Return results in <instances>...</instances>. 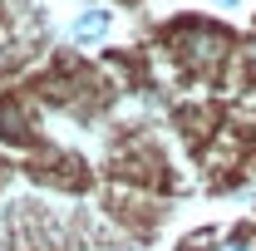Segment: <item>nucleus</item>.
<instances>
[{
    "mask_svg": "<svg viewBox=\"0 0 256 251\" xmlns=\"http://www.w3.org/2000/svg\"><path fill=\"white\" fill-rule=\"evenodd\" d=\"M246 64L256 69V30H252V40H246Z\"/></svg>",
    "mask_w": 256,
    "mask_h": 251,
    "instance_id": "nucleus-4",
    "label": "nucleus"
},
{
    "mask_svg": "<svg viewBox=\"0 0 256 251\" xmlns=\"http://www.w3.org/2000/svg\"><path fill=\"white\" fill-rule=\"evenodd\" d=\"M232 50H236V40H232L226 25H212V20H182V25H172V54L192 74H217L232 60Z\"/></svg>",
    "mask_w": 256,
    "mask_h": 251,
    "instance_id": "nucleus-1",
    "label": "nucleus"
},
{
    "mask_svg": "<svg viewBox=\"0 0 256 251\" xmlns=\"http://www.w3.org/2000/svg\"><path fill=\"white\" fill-rule=\"evenodd\" d=\"M212 5H217V10H242L246 0H212Z\"/></svg>",
    "mask_w": 256,
    "mask_h": 251,
    "instance_id": "nucleus-5",
    "label": "nucleus"
},
{
    "mask_svg": "<svg viewBox=\"0 0 256 251\" xmlns=\"http://www.w3.org/2000/svg\"><path fill=\"white\" fill-rule=\"evenodd\" d=\"M202 251H256V232H232V236H217Z\"/></svg>",
    "mask_w": 256,
    "mask_h": 251,
    "instance_id": "nucleus-3",
    "label": "nucleus"
},
{
    "mask_svg": "<svg viewBox=\"0 0 256 251\" xmlns=\"http://www.w3.org/2000/svg\"><path fill=\"white\" fill-rule=\"evenodd\" d=\"M69 44L74 50H104L108 40H114V10L108 5H84L74 20H69Z\"/></svg>",
    "mask_w": 256,
    "mask_h": 251,
    "instance_id": "nucleus-2",
    "label": "nucleus"
},
{
    "mask_svg": "<svg viewBox=\"0 0 256 251\" xmlns=\"http://www.w3.org/2000/svg\"><path fill=\"white\" fill-rule=\"evenodd\" d=\"M0 69H5V44H0Z\"/></svg>",
    "mask_w": 256,
    "mask_h": 251,
    "instance_id": "nucleus-6",
    "label": "nucleus"
}]
</instances>
